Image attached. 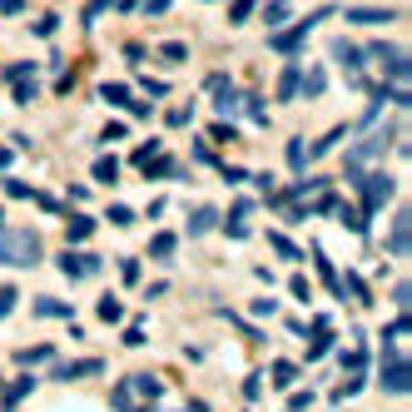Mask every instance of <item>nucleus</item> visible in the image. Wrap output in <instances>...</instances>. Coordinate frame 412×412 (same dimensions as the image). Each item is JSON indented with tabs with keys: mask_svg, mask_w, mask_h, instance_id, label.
Segmentation results:
<instances>
[{
	"mask_svg": "<svg viewBox=\"0 0 412 412\" xmlns=\"http://www.w3.org/2000/svg\"><path fill=\"white\" fill-rule=\"evenodd\" d=\"M35 313H40V318H70V308H65V303H55V298H40Z\"/></svg>",
	"mask_w": 412,
	"mask_h": 412,
	"instance_id": "a211bd4d",
	"label": "nucleus"
},
{
	"mask_svg": "<svg viewBox=\"0 0 412 412\" xmlns=\"http://www.w3.org/2000/svg\"><path fill=\"white\" fill-rule=\"evenodd\" d=\"M343 293H348L352 303H368V283H363L358 273H348V288H343Z\"/></svg>",
	"mask_w": 412,
	"mask_h": 412,
	"instance_id": "f3484780",
	"label": "nucleus"
},
{
	"mask_svg": "<svg viewBox=\"0 0 412 412\" xmlns=\"http://www.w3.org/2000/svg\"><path fill=\"white\" fill-rule=\"evenodd\" d=\"M333 55H338V65L352 75V85H368V80L358 75V70H363V50H358V45H348V40H343V45H333Z\"/></svg>",
	"mask_w": 412,
	"mask_h": 412,
	"instance_id": "39448f33",
	"label": "nucleus"
},
{
	"mask_svg": "<svg viewBox=\"0 0 412 412\" xmlns=\"http://www.w3.org/2000/svg\"><path fill=\"white\" fill-rule=\"evenodd\" d=\"M0 263H15V268H30L40 263V239L35 233H0Z\"/></svg>",
	"mask_w": 412,
	"mask_h": 412,
	"instance_id": "f03ea898",
	"label": "nucleus"
},
{
	"mask_svg": "<svg viewBox=\"0 0 412 412\" xmlns=\"http://www.w3.org/2000/svg\"><path fill=\"white\" fill-rule=\"evenodd\" d=\"M358 184H363V209H358V214L373 219V214L392 199V179H387V174H373V179H358Z\"/></svg>",
	"mask_w": 412,
	"mask_h": 412,
	"instance_id": "20e7f679",
	"label": "nucleus"
},
{
	"mask_svg": "<svg viewBox=\"0 0 412 412\" xmlns=\"http://www.w3.org/2000/svg\"><path fill=\"white\" fill-rule=\"evenodd\" d=\"M15 298H20V293H15V288H0V318H6V313L15 308Z\"/></svg>",
	"mask_w": 412,
	"mask_h": 412,
	"instance_id": "c85d7f7f",
	"label": "nucleus"
},
{
	"mask_svg": "<svg viewBox=\"0 0 412 412\" xmlns=\"http://www.w3.org/2000/svg\"><path fill=\"white\" fill-rule=\"evenodd\" d=\"M25 11V0H0V15H20Z\"/></svg>",
	"mask_w": 412,
	"mask_h": 412,
	"instance_id": "473e14b6",
	"label": "nucleus"
},
{
	"mask_svg": "<svg viewBox=\"0 0 412 412\" xmlns=\"http://www.w3.org/2000/svg\"><path fill=\"white\" fill-rule=\"evenodd\" d=\"M99 95H104L109 104H130V90H125V85H104Z\"/></svg>",
	"mask_w": 412,
	"mask_h": 412,
	"instance_id": "393cba45",
	"label": "nucleus"
},
{
	"mask_svg": "<svg viewBox=\"0 0 412 412\" xmlns=\"http://www.w3.org/2000/svg\"><path fill=\"white\" fill-rule=\"evenodd\" d=\"M323 85H328V75H323V70H313V75H303V80H298V90H303V95H323Z\"/></svg>",
	"mask_w": 412,
	"mask_h": 412,
	"instance_id": "aec40b11",
	"label": "nucleus"
},
{
	"mask_svg": "<svg viewBox=\"0 0 412 412\" xmlns=\"http://www.w3.org/2000/svg\"><path fill=\"white\" fill-rule=\"evenodd\" d=\"M214 224H219V214H214V209H194V219H189V233H209Z\"/></svg>",
	"mask_w": 412,
	"mask_h": 412,
	"instance_id": "f8f14e48",
	"label": "nucleus"
},
{
	"mask_svg": "<svg viewBox=\"0 0 412 412\" xmlns=\"http://www.w3.org/2000/svg\"><path fill=\"white\" fill-rule=\"evenodd\" d=\"M273 249H278V259H288V263H293V259H303L298 244H288V233H273Z\"/></svg>",
	"mask_w": 412,
	"mask_h": 412,
	"instance_id": "2eb2a0df",
	"label": "nucleus"
},
{
	"mask_svg": "<svg viewBox=\"0 0 412 412\" xmlns=\"http://www.w3.org/2000/svg\"><path fill=\"white\" fill-rule=\"evenodd\" d=\"M159 55H164V60H169V65H179V60H184V55H189V50H184V45H164Z\"/></svg>",
	"mask_w": 412,
	"mask_h": 412,
	"instance_id": "c756f323",
	"label": "nucleus"
},
{
	"mask_svg": "<svg viewBox=\"0 0 412 412\" xmlns=\"http://www.w3.org/2000/svg\"><path fill=\"white\" fill-rule=\"evenodd\" d=\"M228 239H244V233H249V204H233V214H228Z\"/></svg>",
	"mask_w": 412,
	"mask_h": 412,
	"instance_id": "1a4fd4ad",
	"label": "nucleus"
},
{
	"mask_svg": "<svg viewBox=\"0 0 412 412\" xmlns=\"http://www.w3.org/2000/svg\"><path fill=\"white\" fill-rule=\"evenodd\" d=\"M159 154V139H144L139 149H135V164H144V159H154Z\"/></svg>",
	"mask_w": 412,
	"mask_h": 412,
	"instance_id": "cd10ccee",
	"label": "nucleus"
},
{
	"mask_svg": "<svg viewBox=\"0 0 412 412\" xmlns=\"http://www.w3.org/2000/svg\"><path fill=\"white\" fill-rule=\"evenodd\" d=\"M363 60H378V65L387 70V80H407V75H412L407 55H402L397 45H368V50H363Z\"/></svg>",
	"mask_w": 412,
	"mask_h": 412,
	"instance_id": "7ed1b4c3",
	"label": "nucleus"
},
{
	"mask_svg": "<svg viewBox=\"0 0 412 412\" xmlns=\"http://www.w3.org/2000/svg\"><path fill=\"white\" fill-rule=\"evenodd\" d=\"M144 174L149 179H174L179 169H174V159H144Z\"/></svg>",
	"mask_w": 412,
	"mask_h": 412,
	"instance_id": "9b49d317",
	"label": "nucleus"
},
{
	"mask_svg": "<svg viewBox=\"0 0 412 412\" xmlns=\"http://www.w3.org/2000/svg\"><path fill=\"white\" fill-rule=\"evenodd\" d=\"M328 15H333V6H323V11H313V15H303V20H293V25H288V30H283V25H278V30H273V40H268V45H273V50H278V55H298V50H303V40H308V35H313V30H318V25H323V20H328Z\"/></svg>",
	"mask_w": 412,
	"mask_h": 412,
	"instance_id": "f257e3e1",
	"label": "nucleus"
},
{
	"mask_svg": "<svg viewBox=\"0 0 412 412\" xmlns=\"http://www.w3.org/2000/svg\"><path fill=\"white\" fill-rule=\"evenodd\" d=\"M95 233V219H85V214H70V239L80 244V239H90Z\"/></svg>",
	"mask_w": 412,
	"mask_h": 412,
	"instance_id": "4468645a",
	"label": "nucleus"
},
{
	"mask_svg": "<svg viewBox=\"0 0 412 412\" xmlns=\"http://www.w3.org/2000/svg\"><path fill=\"white\" fill-rule=\"evenodd\" d=\"M249 15H254V0H233V6H228V20L233 25H244Z\"/></svg>",
	"mask_w": 412,
	"mask_h": 412,
	"instance_id": "4be33fe9",
	"label": "nucleus"
},
{
	"mask_svg": "<svg viewBox=\"0 0 412 412\" xmlns=\"http://www.w3.org/2000/svg\"><path fill=\"white\" fill-rule=\"evenodd\" d=\"M412 244V224H407V214H397V224H392V239H387V249L392 254H402Z\"/></svg>",
	"mask_w": 412,
	"mask_h": 412,
	"instance_id": "6e6552de",
	"label": "nucleus"
},
{
	"mask_svg": "<svg viewBox=\"0 0 412 412\" xmlns=\"http://www.w3.org/2000/svg\"><path fill=\"white\" fill-rule=\"evenodd\" d=\"M30 387H35V378H20V383H15V387L6 392V412H11V407H15V402H20V397H25Z\"/></svg>",
	"mask_w": 412,
	"mask_h": 412,
	"instance_id": "5701e85b",
	"label": "nucleus"
},
{
	"mask_svg": "<svg viewBox=\"0 0 412 412\" xmlns=\"http://www.w3.org/2000/svg\"><path fill=\"white\" fill-rule=\"evenodd\" d=\"M303 159H308V144L303 139H288V169H303Z\"/></svg>",
	"mask_w": 412,
	"mask_h": 412,
	"instance_id": "412c9836",
	"label": "nucleus"
},
{
	"mask_svg": "<svg viewBox=\"0 0 412 412\" xmlns=\"http://www.w3.org/2000/svg\"><path fill=\"white\" fill-rule=\"evenodd\" d=\"M144 11H149V15H164V11H169V0H144Z\"/></svg>",
	"mask_w": 412,
	"mask_h": 412,
	"instance_id": "f704fd0d",
	"label": "nucleus"
},
{
	"mask_svg": "<svg viewBox=\"0 0 412 412\" xmlns=\"http://www.w3.org/2000/svg\"><path fill=\"white\" fill-rule=\"evenodd\" d=\"M45 358H50V348H25L20 352V363H45Z\"/></svg>",
	"mask_w": 412,
	"mask_h": 412,
	"instance_id": "7c9ffc66",
	"label": "nucleus"
},
{
	"mask_svg": "<svg viewBox=\"0 0 412 412\" xmlns=\"http://www.w3.org/2000/svg\"><path fill=\"white\" fill-rule=\"evenodd\" d=\"M298 80H303V75H298V70L288 65V70L278 75V95H283V99H293V95H298Z\"/></svg>",
	"mask_w": 412,
	"mask_h": 412,
	"instance_id": "ddd939ff",
	"label": "nucleus"
},
{
	"mask_svg": "<svg viewBox=\"0 0 412 412\" xmlns=\"http://www.w3.org/2000/svg\"><path fill=\"white\" fill-rule=\"evenodd\" d=\"M189 412H204V407H189Z\"/></svg>",
	"mask_w": 412,
	"mask_h": 412,
	"instance_id": "c9c22d12",
	"label": "nucleus"
},
{
	"mask_svg": "<svg viewBox=\"0 0 412 412\" xmlns=\"http://www.w3.org/2000/svg\"><path fill=\"white\" fill-rule=\"evenodd\" d=\"M263 20L278 30V25H288L293 20V6H288V0H268V11H263Z\"/></svg>",
	"mask_w": 412,
	"mask_h": 412,
	"instance_id": "9d476101",
	"label": "nucleus"
},
{
	"mask_svg": "<svg viewBox=\"0 0 412 412\" xmlns=\"http://www.w3.org/2000/svg\"><path fill=\"white\" fill-rule=\"evenodd\" d=\"M95 179H99V184H114V179H120V164H114V159H99V164H95Z\"/></svg>",
	"mask_w": 412,
	"mask_h": 412,
	"instance_id": "6ab92c4d",
	"label": "nucleus"
},
{
	"mask_svg": "<svg viewBox=\"0 0 412 412\" xmlns=\"http://www.w3.org/2000/svg\"><path fill=\"white\" fill-rule=\"evenodd\" d=\"M6 194H11V199H35V189L20 184V179H6Z\"/></svg>",
	"mask_w": 412,
	"mask_h": 412,
	"instance_id": "a878e982",
	"label": "nucleus"
},
{
	"mask_svg": "<svg viewBox=\"0 0 412 412\" xmlns=\"http://www.w3.org/2000/svg\"><path fill=\"white\" fill-rule=\"evenodd\" d=\"M293 378H298V368H293V363H273V383H278V387H288Z\"/></svg>",
	"mask_w": 412,
	"mask_h": 412,
	"instance_id": "b1692460",
	"label": "nucleus"
},
{
	"mask_svg": "<svg viewBox=\"0 0 412 412\" xmlns=\"http://www.w3.org/2000/svg\"><path fill=\"white\" fill-rule=\"evenodd\" d=\"M348 20L352 25H387V20H397V11H363V6H352Z\"/></svg>",
	"mask_w": 412,
	"mask_h": 412,
	"instance_id": "0eeeda50",
	"label": "nucleus"
},
{
	"mask_svg": "<svg viewBox=\"0 0 412 412\" xmlns=\"http://www.w3.org/2000/svg\"><path fill=\"white\" fill-rule=\"evenodd\" d=\"M130 219H135V214H130L125 204H114V209H109V224H130Z\"/></svg>",
	"mask_w": 412,
	"mask_h": 412,
	"instance_id": "2f4dec72",
	"label": "nucleus"
},
{
	"mask_svg": "<svg viewBox=\"0 0 412 412\" xmlns=\"http://www.w3.org/2000/svg\"><path fill=\"white\" fill-rule=\"evenodd\" d=\"M99 318H104V323L120 318V298H99Z\"/></svg>",
	"mask_w": 412,
	"mask_h": 412,
	"instance_id": "bb28decb",
	"label": "nucleus"
},
{
	"mask_svg": "<svg viewBox=\"0 0 412 412\" xmlns=\"http://www.w3.org/2000/svg\"><path fill=\"white\" fill-rule=\"evenodd\" d=\"M60 268L70 278H85V273H99V259L95 254H60Z\"/></svg>",
	"mask_w": 412,
	"mask_h": 412,
	"instance_id": "423d86ee",
	"label": "nucleus"
},
{
	"mask_svg": "<svg viewBox=\"0 0 412 412\" xmlns=\"http://www.w3.org/2000/svg\"><path fill=\"white\" fill-rule=\"evenodd\" d=\"M120 273H125V283H135V278H139V263H135V259H125V263H120Z\"/></svg>",
	"mask_w": 412,
	"mask_h": 412,
	"instance_id": "72a5a7b5",
	"label": "nucleus"
},
{
	"mask_svg": "<svg viewBox=\"0 0 412 412\" xmlns=\"http://www.w3.org/2000/svg\"><path fill=\"white\" fill-rule=\"evenodd\" d=\"M149 254H154V259H169V254H174V233H154V239H149Z\"/></svg>",
	"mask_w": 412,
	"mask_h": 412,
	"instance_id": "dca6fc26",
	"label": "nucleus"
}]
</instances>
